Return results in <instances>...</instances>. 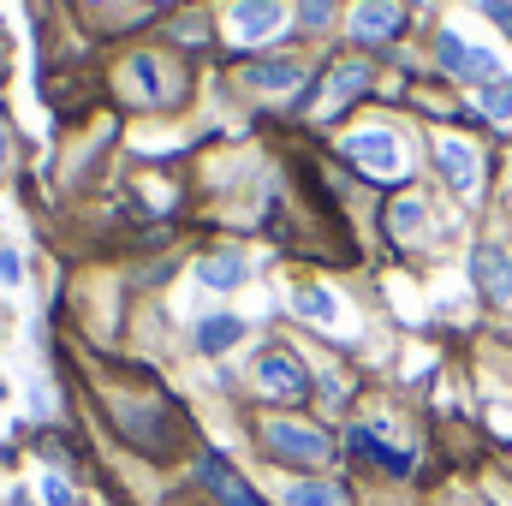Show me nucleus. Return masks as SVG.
Here are the masks:
<instances>
[{
	"label": "nucleus",
	"instance_id": "obj_1",
	"mask_svg": "<svg viewBox=\"0 0 512 506\" xmlns=\"http://www.w3.org/2000/svg\"><path fill=\"white\" fill-rule=\"evenodd\" d=\"M262 441H268L274 459H292V465H328L334 459V441L322 429H310V423H292V417L262 423Z\"/></svg>",
	"mask_w": 512,
	"mask_h": 506
},
{
	"label": "nucleus",
	"instance_id": "obj_2",
	"mask_svg": "<svg viewBox=\"0 0 512 506\" xmlns=\"http://www.w3.org/2000/svg\"><path fill=\"white\" fill-rule=\"evenodd\" d=\"M346 155H352L370 179H399V173H405V143H399L387 126L352 131V137H346Z\"/></svg>",
	"mask_w": 512,
	"mask_h": 506
},
{
	"label": "nucleus",
	"instance_id": "obj_3",
	"mask_svg": "<svg viewBox=\"0 0 512 506\" xmlns=\"http://www.w3.org/2000/svg\"><path fill=\"white\" fill-rule=\"evenodd\" d=\"M286 18H292L286 0H233V12H227V36H233L239 48H256V42L280 36Z\"/></svg>",
	"mask_w": 512,
	"mask_h": 506
},
{
	"label": "nucleus",
	"instance_id": "obj_4",
	"mask_svg": "<svg viewBox=\"0 0 512 506\" xmlns=\"http://www.w3.org/2000/svg\"><path fill=\"white\" fill-rule=\"evenodd\" d=\"M441 66L453 72V78H477V84H495L501 78V60L489 54V48H477V42H465L459 30H441Z\"/></svg>",
	"mask_w": 512,
	"mask_h": 506
},
{
	"label": "nucleus",
	"instance_id": "obj_5",
	"mask_svg": "<svg viewBox=\"0 0 512 506\" xmlns=\"http://www.w3.org/2000/svg\"><path fill=\"white\" fill-rule=\"evenodd\" d=\"M435 167L447 173V185H453L459 197H477V179H483V161H477V149H471L465 137H441V143H435Z\"/></svg>",
	"mask_w": 512,
	"mask_h": 506
},
{
	"label": "nucleus",
	"instance_id": "obj_6",
	"mask_svg": "<svg viewBox=\"0 0 512 506\" xmlns=\"http://www.w3.org/2000/svg\"><path fill=\"white\" fill-rule=\"evenodd\" d=\"M256 387H262V393H274V399H298V393L310 387V376H304V364H298L292 352H280V346H274V352H262V358H256Z\"/></svg>",
	"mask_w": 512,
	"mask_h": 506
},
{
	"label": "nucleus",
	"instance_id": "obj_7",
	"mask_svg": "<svg viewBox=\"0 0 512 506\" xmlns=\"http://www.w3.org/2000/svg\"><path fill=\"white\" fill-rule=\"evenodd\" d=\"M471 280H477V292L489 298V304H512V262L507 251H495V245H477L471 251Z\"/></svg>",
	"mask_w": 512,
	"mask_h": 506
},
{
	"label": "nucleus",
	"instance_id": "obj_8",
	"mask_svg": "<svg viewBox=\"0 0 512 506\" xmlns=\"http://www.w3.org/2000/svg\"><path fill=\"white\" fill-rule=\"evenodd\" d=\"M251 280V262L239 251H209L197 262V286H209V292H239Z\"/></svg>",
	"mask_w": 512,
	"mask_h": 506
},
{
	"label": "nucleus",
	"instance_id": "obj_9",
	"mask_svg": "<svg viewBox=\"0 0 512 506\" xmlns=\"http://www.w3.org/2000/svg\"><path fill=\"white\" fill-rule=\"evenodd\" d=\"M399 24H405L399 0H364V6L352 12V36H358V42H387V36H399Z\"/></svg>",
	"mask_w": 512,
	"mask_h": 506
},
{
	"label": "nucleus",
	"instance_id": "obj_10",
	"mask_svg": "<svg viewBox=\"0 0 512 506\" xmlns=\"http://www.w3.org/2000/svg\"><path fill=\"white\" fill-rule=\"evenodd\" d=\"M358 90H370V66H358V60H346V66H334V78L322 84V102H316V114H340Z\"/></svg>",
	"mask_w": 512,
	"mask_h": 506
},
{
	"label": "nucleus",
	"instance_id": "obj_11",
	"mask_svg": "<svg viewBox=\"0 0 512 506\" xmlns=\"http://www.w3.org/2000/svg\"><path fill=\"white\" fill-rule=\"evenodd\" d=\"M203 483L221 495V506H262V501H256V489L233 471V465H227V459H203Z\"/></svg>",
	"mask_w": 512,
	"mask_h": 506
},
{
	"label": "nucleus",
	"instance_id": "obj_12",
	"mask_svg": "<svg viewBox=\"0 0 512 506\" xmlns=\"http://www.w3.org/2000/svg\"><path fill=\"white\" fill-rule=\"evenodd\" d=\"M245 84L262 90V96H286L304 84V66L298 60H262V66H245Z\"/></svg>",
	"mask_w": 512,
	"mask_h": 506
},
{
	"label": "nucleus",
	"instance_id": "obj_13",
	"mask_svg": "<svg viewBox=\"0 0 512 506\" xmlns=\"http://www.w3.org/2000/svg\"><path fill=\"white\" fill-rule=\"evenodd\" d=\"M292 310L304 316V322H316V328H334L346 310H340V298L328 292V286H292Z\"/></svg>",
	"mask_w": 512,
	"mask_h": 506
},
{
	"label": "nucleus",
	"instance_id": "obj_14",
	"mask_svg": "<svg viewBox=\"0 0 512 506\" xmlns=\"http://www.w3.org/2000/svg\"><path fill=\"white\" fill-rule=\"evenodd\" d=\"M239 340H245V322H239V316H203V322H197V352H209V358L233 352Z\"/></svg>",
	"mask_w": 512,
	"mask_h": 506
},
{
	"label": "nucleus",
	"instance_id": "obj_15",
	"mask_svg": "<svg viewBox=\"0 0 512 506\" xmlns=\"http://www.w3.org/2000/svg\"><path fill=\"white\" fill-rule=\"evenodd\" d=\"M280 506H352V495L340 483H286Z\"/></svg>",
	"mask_w": 512,
	"mask_h": 506
},
{
	"label": "nucleus",
	"instance_id": "obj_16",
	"mask_svg": "<svg viewBox=\"0 0 512 506\" xmlns=\"http://www.w3.org/2000/svg\"><path fill=\"white\" fill-rule=\"evenodd\" d=\"M126 78L143 90V102H167V78H161V60L155 54H137L126 66Z\"/></svg>",
	"mask_w": 512,
	"mask_h": 506
},
{
	"label": "nucleus",
	"instance_id": "obj_17",
	"mask_svg": "<svg viewBox=\"0 0 512 506\" xmlns=\"http://www.w3.org/2000/svg\"><path fill=\"white\" fill-rule=\"evenodd\" d=\"M477 108H483L495 126H512V84H507V78L483 84V90H477Z\"/></svg>",
	"mask_w": 512,
	"mask_h": 506
},
{
	"label": "nucleus",
	"instance_id": "obj_18",
	"mask_svg": "<svg viewBox=\"0 0 512 506\" xmlns=\"http://www.w3.org/2000/svg\"><path fill=\"white\" fill-rule=\"evenodd\" d=\"M352 447H358V453H370V459H382L387 471H399V477L411 471V459H405V453H393V447H382V441H376L370 429H352Z\"/></svg>",
	"mask_w": 512,
	"mask_h": 506
},
{
	"label": "nucleus",
	"instance_id": "obj_19",
	"mask_svg": "<svg viewBox=\"0 0 512 506\" xmlns=\"http://www.w3.org/2000/svg\"><path fill=\"white\" fill-rule=\"evenodd\" d=\"M387 221H393V233H399V239H411V233L423 227V203H411V197H405V203H393V215H387Z\"/></svg>",
	"mask_w": 512,
	"mask_h": 506
},
{
	"label": "nucleus",
	"instance_id": "obj_20",
	"mask_svg": "<svg viewBox=\"0 0 512 506\" xmlns=\"http://www.w3.org/2000/svg\"><path fill=\"white\" fill-rule=\"evenodd\" d=\"M18 280H24V256L12 245H0V286H18Z\"/></svg>",
	"mask_w": 512,
	"mask_h": 506
},
{
	"label": "nucleus",
	"instance_id": "obj_21",
	"mask_svg": "<svg viewBox=\"0 0 512 506\" xmlns=\"http://www.w3.org/2000/svg\"><path fill=\"white\" fill-rule=\"evenodd\" d=\"M477 12H483L489 24H501V30L512 36V0H477Z\"/></svg>",
	"mask_w": 512,
	"mask_h": 506
},
{
	"label": "nucleus",
	"instance_id": "obj_22",
	"mask_svg": "<svg viewBox=\"0 0 512 506\" xmlns=\"http://www.w3.org/2000/svg\"><path fill=\"white\" fill-rule=\"evenodd\" d=\"M42 501L48 506H72V489H66L60 477H42Z\"/></svg>",
	"mask_w": 512,
	"mask_h": 506
},
{
	"label": "nucleus",
	"instance_id": "obj_23",
	"mask_svg": "<svg viewBox=\"0 0 512 506\" xmlns=\"http://www.w3.org/2000/svg\"><path fill=\"white\" fill-rule=\"evenodd\" d=\"M203 36H209V24H203L197 12H191V18H179V42H203Z\"/></svg>",
	"mask_w": 512,
	"mask_h": 506
},
{
	"label": "nucleus",
	"instance_id": "obj_24",
	"mask_svg": "<svg viewBox=\"0 0 512 506\" xmlns=\"http://www.w3.org/2000/svg\"><path fill=\"white\" fill-rule=\"evenodd\" d=\"M328 12H334V0H304V24H316V30H322V24H328Z\"/></svg>",
	"mask_w": 512,
	"mask_h": 506
},
{
	"label": "nucleus",
	"instance_id": "obj_25",
	"mask_svg": "<svg viewBox=\"0 0 512 506\" xmlns=\"http://www.w3.org/2000/svg\"><path fill=\"white\" fill-rule=\"evenodd\" d=\"M6 155H12V143H6V126H0V167H6Z\"/></svg>",
	"mask_w": 512,
	"mask_h": 506
},
{
	"label": "nucleus",
	"instance_id": "obj_26",
	"mask_svg": "<svg viewBox=\"0 0 512 506\" xmlns=\"http://www.w3.org/2000/svg\"><path fill=\"white\" fill-rule=\"evenodd\" d=\"M6 399H12V381L0 376V405H6Z\"/></svg>",
	"mask_w": 512,
	"mask_h": 506
}]
</instances>
